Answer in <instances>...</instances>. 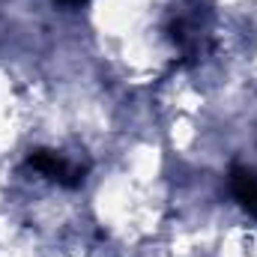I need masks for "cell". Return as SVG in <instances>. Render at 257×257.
I'll return each instance as SVG.
<instances>
[{"instance_id":"1","label":"cell","mask_w":257,"mask_h":257,"mask_svg":"<svg viewBox=\"0 0 257 257\" xmlns=\"http://www.w3.org/2000/svg\"><path fill=\"white\" fill-rule=\"evenodd\" d=\"M30 165H33V168H39L42 174H48V177L60 180V183H78V177H81V171H78V168H72L69 162H63V159H60V156H54V153H36V156L30 159Z\"/></svg>"},{"instance_id":"2","label":"cell","mask_w":257,"mask_h":257,"mask_svg":"<svg viewBox=\"0 0 257 257\" xmlns=\"http://www.w3.org/2000/svg\"><path fill=\"white\" fill-rule=\"evenodd\" d=\"M233 192L257 215V174L248 168H233Z\"/></svg>"}]
</instances>
